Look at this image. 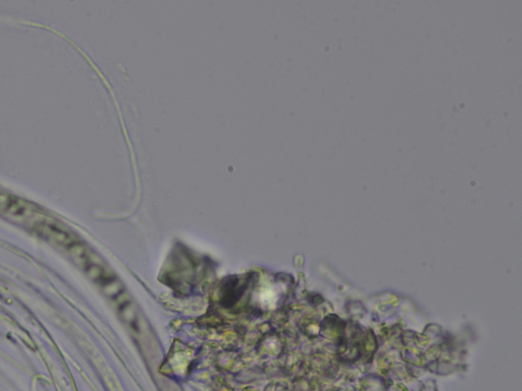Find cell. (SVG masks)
I'll list each match as a JSON object with an SVG mask.
<instances>
[{
  "instance_id": "6da1fadb",
  "label": "cell",
  "mask_w": 522,
  "mask_h": 391,
  "mask_svg": "<svg viewBox=\"0 0 522 391\" xmlns=\"http://www.w3.org/2000/svg\"><path fill=\"white\" fill-rule=\"evenodd\" d=\"M35 229L42 238L57 245L63 246L66 249H72L76 246L75 239L70 231H66L64 227H59L55 223H39Z\"/></svg>"
}]
</instances>
